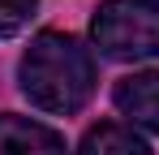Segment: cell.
Here are the masks:
<instances>
[{
    "mask_svg": "<svg viewBox=\"0 0 159 155\" xmlns=\"http://www.w3.org/2000/svg\"><path fill=\"white\" fill-rule=\"evenodd\" d=\"M22 91L43 112H78L95 91V65L78 39L69 35H39L22 56Z\"/></svg>",
    "mask_w": 159,
    "mask_h": 155,
    "instance_id": "6da1fadb",
    "label": "cell"
},
{
    "mask_svg": "<svg viewBox=\"0 0 159 155\" xmlns=\"http://www.w3.org/2000/svg\"><path fill=\"white\" fill-rule=\"evenodd\" d=\"M78 155H151V147H146L133 129L107 121V125H95L86 138H82Z\"/></svg>",
    "mask_w": 159,
    "mask_h": 155,
    "instance_id": "5b68a950",
    "label": "cell"
},
{
    "mask_svg": "<svg viewBox=\"0 0 159 155\" xmlns=\"http://www.w3.org/2000/svg\"><path fill=\"white\" fill-rule=\"evenodd\" d=\"M39 0H0V35H17L26 30V22L34 17Z\"/></svg>",
    "mask_w": 159,
    "mask_h": 155,
    "instance_id": "8992f818",
    "label": "cell"
},
{
    "mask_svg": "<svg viewBox=\"0 0 159 155\" xmlns=\"http://www.w3.org/2000/svg\"><path fill=\"white\" fill-rule=\"evenodd\" d=\"M116 108L129 116L133 125L159 134V73L146 69V73H129L116 82Z\"/></svg>",
    "mask_w": 159,
    "mask_h": 155,
    "instance_id": "277c9868",
    "label": "cell"
},
{
    "mask_svg": "<svg viewBox=\"0 0 159 155\" xmlns=\"http://www.w3.org/2000/svg\"><path fill=\"white\" fill-rule=\"evenodd\" d=\"M0 155H69L56 129L39 125L30 116L0 112Z\"/></svg>",
    "mask_w": 159,
    "mask_h": 155,
    "instance_id": "3957f363",
    "label": "cell"
},
{
    "mask_svg": "<svg viewBox=\"0 0 159 155\" xmlns=\"http://www.w3.org/2000/svg\"><path fill=\"white\" fill-rule=\"evenodd\" d=\"M90 35L112 60H151L159 56V4L151 0H107L95 13Z\"/></svg>",
    "mask_w": 159,
    "mask_h": 155,
    "instance_id": "7a4b0ae2",
    "label": "cell"
}]
</instances>
